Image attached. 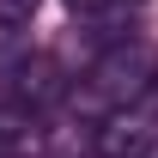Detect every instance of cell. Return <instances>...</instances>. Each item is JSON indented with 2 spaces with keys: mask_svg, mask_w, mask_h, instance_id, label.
<instances>
[{
  "mask_svg": "<svg viewBox=\"0 0 158 158\" xmlns=\"http://www.w3.org/2000/svg\"><path fill=\"white\" fill-rule=\"evenodd\" d=\"M0 158H43V134H0Z\"/></svg>",
  "mask_w": 158,
  "mask_h": 158,
  "instance_id": "obj_7",
  "label": "cell"
},
{
  "mask_svg": "<svg viewBox=\"0 0 158 158\" xmlns=\"http://www.w3.org/2000/svg\"><path fill=\"white\" fill-rule=\"evenodd\" d=\"M98 128H103V116L67 103V110L43 128V158H98Z\"/></svg>",
  "mask_w": 158,
  "mask_h": 158,
  "instance_id": "obj_4",
  "label": "cell"
},
{
  "mask_svg": "<svg viewBox=\"0 0 158 158\" xmlns=\"http://www.w3.org/2000/svg\"><path fill=\"white\" fill-rule=\"evenodd\" d=\"M146 103H152V110H158V85H152V98H146Z\"/></svg>",
  "mask_w": 158,
  "mask_h": 158,
  "instance_id": "obj_9",
  "label": "cell"
},
{
  "mask_svg": "<svg viewBox=\"0 0 158 158\" xmlns=\"http://www.w3.org/2000/svg\"><path fill=\"white\" fill-rule=\"evenodd\" d=\"M152 85H158V49H152L146 37H122V43H110V49H98L85 85H79L67 103L91 110V116H110V110L146 103Z\"/></svg>",
  "mask_w": 158,
  "mask_h": 158,
  "instance_id": "obj_1",
  "label": "cell"
},
{
  "mask_svg": "<svg viewBox=\"0 0 158 158\" xmlns=\"http://www.w3.org/2000/svg\"><path fill=\"white\" fill-rule=\"evenodd\" d=\"M31 55H37L31 49V24H0V79H12Z\"/></svg>",
  "mask_w": 158,
  "mask_h": 158,
  "instance_id": "obj_5",
  "label": "cell"
},
{
  "mask_svg": "<svg viewBox=\"0 0 158 158\" xmlns=\"http://www.w3.org/2000/svg\"><path fill=\"white\" fill-rule=\"evenodd\" d=\"M158 152V110L152 103H128L110 110L98 128V158H152Z\"/></svg>",
  "mask_w": 158,
  "mask_h": 158,
  "instance_id": "obj_3",
  "label": "cell"
},
{
  "mask_svg": "<svg viewBox=\"0 0 158 158\" xmlns=\"http://www.w3.org/2000/svg\"><path fill=\"white\" fill-rule=\"evenodd\" d=\"M43 0H0V24H31Z\"/></svg>",
  "mask_w": 158,
  "mask_h": 158,
  "instance_id": "obj_8",
  "label": "cell"
},
{
  "mask_svg": "<svg viewBox=\"0 0 158 158\" xmlns=\"http://www.w3.org/2000/svg\"><path fill=\"white\" fill-rule=\"evenodd\" d=\"M67 6H73L79 19H128V6H134V0H67Z\"/></svg>",
  "mask_w": 158,
  "mask_h": 158,
  "instance_id": "obj_6",
  "label": "cell"
},
{
  "mask_svg": "<svg viewBox=\"0 0 158 158\" xmlns=\"http://www.w3.org/2000/svg\"><path fill=\"white\" fill-rule=\"evenodd\" d=\"M152 158H158V152H152Z\"/></svg>",
  "mask_w": 158,
  "mask_h": 158,
  "instance_id": "obj_10",
  "label": "cell"
},
{
  "mask_svg": "<svg viewBox=\"0 0 158 158\" xmlns=\"http://www.w3.org/2000/svg\"><path fill=\"white\" fill-rule=\"evenodd\" d=\"M0 98L49 122L61 103L73 98V85H67V73H61V61H55V55H31L19 73H12V79H0Z\"/></svg>",
  "mask_w": 158,
  "mask_h": 158,
  "instance_id": "obj_2",
  "label": "cell"
}]
</instances>
